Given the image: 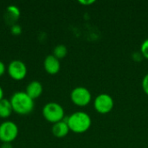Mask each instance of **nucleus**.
Returning a JSON list of instances; mask_svg holds the SVG:
<instances>
[{
    "label": "nucleus",
    "mask_w": 148,
    "mask_h": 148,
    "mask_svg": "<svg viewBox=\"0 0 148 148\" xmlns=\"http://www.w3.org/2000/svg\"><path fill=\"white\" fill-rule=\"evenodd\" d=\"M142 88L145 93L148 95V74H147L142 80Z\"/></svg>",
    "instance_id": "15"
},
{
    "label": "nucleus",
    "mask_w": 148,
    "mask_h": 148,
    "mask_svg": "<svg viewBox=\"0 0 148 148\" xmlns=\"http://www.w3.org/2000/svg\"><path fill=\"white\" fill-rule=\"evenodd\" d=\"M42 115L45 120L55 124L63 121L64 110L60 104L56 102H49L42 108Z\"/></svg>",
    "instance_id": "3"
},
{
    "label": "nucleus",
    "mask_w": 148,
    "mask_h": 148,
    "mask_svg": "<svg viewBox=\"0 0 148 148\" xmlns=\"http://www.w3.org/2000/svg\"><path fill=\"white\" fill-rule=\"evenodd\" d=\"M18 134L17 126L10 121H6L0 125V140L3 143H10L16 140Z\"/></svg>",
    "instance_id": "4"
},
{
    "label": "nucleus",
    "mask_w": 148,
    "mask_h": 148,
    "mask_svg": "<svg viewBox=\"0 0 148 148\" xmlns=\"http://www.w3.org/2000/svg\"><path fill=\"white\" fill-rule=\"evenodd\" d=\"M43 65H44V69L46 72H48L50 75H55L58 73L61 68L59 59H57L53 55H49L45 58Z\"/></svg>",
    "instance_id": "8"
},
{
    "label": "nucleus",
    "mask_w": 148,
    "mask_h": 148,
    "mask_svg": "<svg viewBox=\"0 0 148 148\" xmlns=\"http://www.w3.org/2000/svg\"><path fill=\"white\" fill-rule=\"evenodd\" d=\"M95 108L100 114H108L114 108V99L108 94H100L95 99Z\"/></svg>",
    "instance_id": "6"
},
{
    "label": "nucleus",
    "mask_w": 148,
    "mask_h": 148,
    "mask_svg": "<svg viewBox=\"0 0 148 148\" xmlns=\"http://www.w3.org/2000/svg\"><path fill=\"white\" fill-rule=\"evenodd\" d=\"M69 129L75 134L87 132L91 126V118L85 112H75L67 119Z\"/></svg>",
    "instance_id": "2"
},
{
    "label": "nucleus",
    "mask_w": 148,
    "mask_h": 148,
    "mask_svg": "<svg viewBox=\"0 0 148 148\" xmlns=\"http://www.w3.org/2000/svg\"><path fill=\"white\" fill-rule=\"evenodd\" d=\"M140 52H141V55L145 58L148 59V38L144 40L143 42L141 43V45H140Z\"/></svg>",
    "instance_id": "14"
},
{
    "label": "nucleus",
    "mask_w": 148,
    "mask_h": 148,
    "mask_svg": "<svg viewBox=\"0 0 148 148\" xmlns=\"http://www.w3.org/2000/svg\"><path fill=\"white\" fill-rule=\"evenodd\" d=\"M13 112V108L11 103L9 100L3 99L0 101V117L1 118H8Z\"/></svg>",
    "instance_id": "11"
},
{
    "label": "nucleus",
    "mask_w": 148,
    "mask_h": 148,
    "mask_svg": "<svg viewBox=\"0 0 148 148\" xmlns=\"http://www.w3.org/2000/svg\"><path fill=\"white\" fill-rule=\"evenodd\" d=\"M13 111L18 114H28L34 109V100L26 92H16L10 100Z\"/></svg>",
    "instance_id": "1"
},
{
    "label": "nucleus",
    "mask_w": 148,
    "mask_h": 148,
    "mask_svg": "<svg viewBox=\"0 0 148 148\" xmlns=\"http://www.w3.org/2000/svg\"><path fill=\"white\" fill-rule=\"evenodd\" d=\"M26 94L33 100L38 98L42 93V85L38 81H33L29 82L26 88Z\"/></svg>",
    "instance_id": "9"
},
{
    "label": "nucleus",
    "mask_w": 148,
    "mask_h": 148,
    "mask_svg": "<svg viewBox=\"0 0 148 148\" xmlns=\"http://www.w3.org/2000/svg\"><path fill=\"white\" fill-rule=\"evenodd\" d=\"M5 72V65L3 62L0 61V76H2Z\"/></svg>",
    "instance_id": "18"
},
{
    "label": "nucleus",
    "mask_w": 148,
    "mask_h": 148,
    "mask_svg": "<svg viewBox=\"0 0 148 148\" xmlns=\"http://www.w3.org/2000/svg\"><path fill=\"white\" fill-rule=\"evenodd\" d=\"M71 101L74 104L79 107H85L91 101V93L87 88L76 87L70 94Z\"/></svg>",
    "instance_id": "5"
},
{
    "label": "nucleus",
    "mask_w": 148,
    "mask_h": 148,
    "mask_svg": "<svg viewBox=\"0 0 148 148\" xmlns=\"http://www.w3.org/2000/svg\"><path fill=\"white\" fill-rule=\"evenodd\" d=\"M7 11L10 14V16L13 19H15V20H16L20 16V10H19L18 7H16V5H10V6H8Z\"/></svg>",
    "instance_id": "13"
},
{
    "label": "nucleus",
    "mask_w": 148,
    "mask_h": 148,
    "mask_svg": "<svg viewBox=\"0 0 148 148\" xmlns=\"http://www.w3.org/2000/svg\"><path fill=\"white\" fill-rule=\"evenodd\" d=\"M68 54V49L67 47L63 44H59L57 45L55 49H54V54L53 56H55L57 59H62L64 58Z\"/></svg>",
    "instance_id": "12"
},
{
    "label": "nucleus",
    "mask_w": 148,
    "mask_h": 148,
    "mask_svg": "<svg viewBox=\"0 0 148 148\" xmlns=\"http://www.w3.org/2000/svg\"><path fill=\"white\" fill-rule=\"evenodd\" d=\"M8 73L12 79L21 81L27 75V67L22 61L14 60L10 62L8 66Z\"/></svg>",
    "instance_id": "7"
},
{
    "label": "nucleus",
    "mask_w": 148,
    "mask_h": 148,
    "mask_svg": "<svg viewBox=\"0 0 148 148\" xmlns=\"http://www.w3.org/2000/svg\"><path fill=\"white\" fill-rule=\"evenodd\" d=\"M95 1V0H79V3L83 4V5H90L94 3Z\"/></svg>",
    "instance_id": "17"
},
{
    "label": "nucleus",
    "mask_w": 148,
    "mask_h": 148,
    "mask_svg": "<svg viewBox=\"0 0 148 148\" xmlns=\"http://www.w3.org/2000/svg\"><path fill=\"white\" fill-rule=\"evenodd\" d=\"M51 130H52V134L57 138L65 137L70 131L69 125L67 123V121H61L59 122L55 123Z\"/></svg>",
    "instance_id": "10"
},
{
    "label": "nucleus",
    "mask_w": 148,
    "mask_h": 148,
    "mask_svg": "<svg viewBox=\"0 0 148 148\" xmlns=\"http://www.w3.org/2000/svg\"><path fill=\"white\" fill-rule=\"evenodd\" d=\"M1 148H12V147H11L10 143H3Z\"/></svg>",
    "instance_id": "19"
},
{
    "label": "nucleus",
    "mask_w": 148,
    "mask_h": 148,
    "mask_svg": "<svg viewBox=\"0 0 148 148\" xmlns=\"http://www.w3.org/2000/svg\"><path fill=\"white\" fill-rule=\"evenodd\" d=\"M11 32L14 34V35H19L21 32H22V29L19 25L17 24H15L11 27Z\"/></svg>",
    "instance_id": "16"
},
{
    "label": "nucleus",
    "mask_w": 148,
    "mask_h": 148,
    "mask_svg": "<svg viewBox=\"0 0 148 148\" xmlns=\"http://www.w3.org/2000/svg\"><path fill=\"white\" fill-rule=\"evenodd\" d=\"M3 88L0 86V101H2L3 99Z\"/></svg>",
    "instance_id": "20"
}]
</instances>
